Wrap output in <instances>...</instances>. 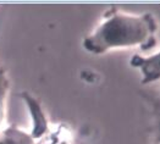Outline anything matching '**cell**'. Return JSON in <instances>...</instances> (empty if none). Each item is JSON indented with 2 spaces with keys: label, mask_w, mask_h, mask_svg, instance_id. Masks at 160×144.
<instances>
[{
  "label": "cell",
  "mask_w": 160,
  "mask_h": 144,
  "mask_svg": "<svg viewBox=\"0 0 160 144\" xmlns=\"http://www.w3.org/2000/svg\"><path fill=\"white\" fill-rule=\"evenodd\" d=\"M0 144H37L31 132L16 126H6L0 132Z\"/></svg>",
  "instance_id": "4"
},
{
  "label": "cell",
  "mask_w": 160,
  "mask_h": 144,
  "mask_svg": "<svg viewBox=\"0 0 160 144\" xmlns=\"http://www.w3.org/2000/svg\"><path fill=\"white\" fill-rule=\"evenodd\" d=\"M25 102H26L27 106H28V110L31 112V116H32V121H33V127H32V136L37 139L42 138L43 136H45L49 128H50V125L48 122V120L44 115V111L42 109L40 104L31 95H26L23 97Z\"/></svg>",
  "instance_id": "3"
},
{
  "label": "cell",
  "mask_w": 160,
  "mask_h": 144,
  "mask_svg": "<svg viewBox=\"0 0 160 144\" xmlns=\"http://www.w3.org/2000/svg\"><path fill=\"white\" fill-rule=\"evenodd\" d=\"M158 22L153 13H131L110 9L83 39L84 50L103 55L115 50H149L157 45Z\"/></svg>",
  "instance_id": "1"
},
{
  "label": "cell",
  "mask_w": 160,
  "mask_h": 144,
  "mask_svg": "<svg viewBox=\"0 0 160 144\" xmlns=\"http://www.w3.org/2000/svg\"><path fill=\"white\" fill-rule=\"evenodd\" d=\"M131 65L139 68L143 76V84L153 83L159 79V54L155 52L150 56H142L136 54L131 61Z\"/></svg>",
  "instance_id": "2"
},
{
  "label": "cell",
  "mask_w": 160,
  "mask_h": 144,
  "mask_svg": "<svg viewBox=\"0 0 160 144\" xmlns=\"http://www.w3.org/2000/svg\"><path fill=\"white\" fill-rule=\"evenodd\" d=\"M9 94H10V81L5 67L0 64V132L6 127Z\"/></svg>",
  "instance_id": "5"
}]
</instances>
